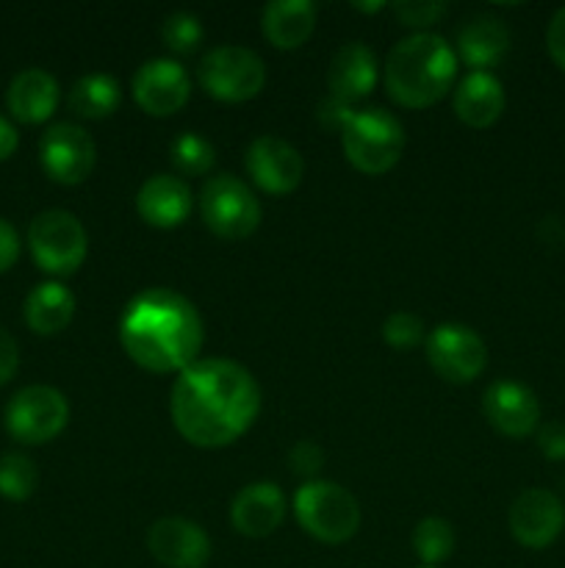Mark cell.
Masks as SVG:
<instances>
[{
	"instance_id": "cell-13",
	"label": "cell",
	"mask_w": 565,
	"mask_h": 568,
	"mask_svg": "<svg viewBox=\"0 0 565 568\" xmlns=\"http://www.w3.org/2000/svg\"><path fill=\"white\" fill-rule=\"evenodd\" d=\"M192 98V78L177 61L153 59L133 75V100L150 116H172Z\"/></svg>"
},
{
	"instance_id": "cell-31",
	"label": "cell",
	"mask_w": 565,
	"mask_h": 568,
	"mask_svg": "<svg viewBox=\"0 0 565 568\" xmlns=\"http://www.w3.org/2000/svg\"><path fill=\"white\" fill-rule=\"evenodd\" d=\"M393 14L408 28H430L446 14V3H435V0H404V3L393 6Z\"/></svg>"
},
{
	"instance_id": "cell-37",
	"label": "cell",
	"mask_w": 565,
	"mask_h": 568,
	"mask_svg": "<svg viewBox=\"0 0 565 568\" xmlns=\"http://www.w3.org/2000/svg\"><path fill=\"white\" fill-rule=\"evenodd\" d=\"M17 258H20V236H17L11 222L0 220V275L9 272L17 264Z\"/></svg>"
},
{
	"instance_id": "cell-1",
	"label": "cell",
	"mask_w": 565,
	"mask_h": 568,
	"mask_svg": "<svg viewBox=\"0 0 565 568\" xmlns=\"http://www.w3.org/2000/svg\"><path fill=\"white\" fill-rule=\"evenodd\" d=\"M170 410L177 433L188 444L219 449L255 425L260 414V388L236 361L205 358L177 375Z\"/></svg>"
},
{
	"instance_id": "cell-40",
	"label": "cell",
	"mask_w": 565,
	"mask_h": 568,
	"mask_svg": "<svg viewBox=\"0 0 565 568\" xmlns=\"http://www.w3.org/2000/svg\"><path fill=\"white\" fill-rule=\"evenodd\" d=\"M424 568H430V566H424Z\"/></svg>"
},
{
	"instance_id": "cell-30",
	"label": "cell",
	"mask_w": 565,
	"mask_h": 568,
	"mask_svg": "<svg viewBox=\"0 0 565 568\" xmlns=\"http://www.w3.org/2000/svg\"><path fill=\"white\" fill-rule=\"evenodd\" d=\"M382 338L393 349H410L424 338V322L410 311H393L382 325Z\"/></svg>"
},
{
	"instance_id": "cell-3",
	"label": "cell",
	"mask_w": 565,
	"mask_h": 568,
	"mask_svg": "<svg viewBox=\"0 0 565 568\" xmlns=\"http://www.w3.org/2000/svg\"><path fill=\"white\" fill-rule=\"evenodd\" d=\"M458 78V53L443 37L413 33L393 44L382 67L388 98L402 109H430L446 98Z\"/></svg>"
},
{
	"instance_id": "cell-34",
	"label": "cell",
	"mask_w": 565,
	"mask_h": 568,
	"mask_svg": "<svg viewBox=\"0 0 565 568\" xmlns=\"http://www.w3.org/2000/svg\"><path fill=\"white\" fill-rule=\"evenodd\" d=\"M537 447L548 460H565V422H548L537 433Z\"/></svg>"
},
{
	"instance_id": "cell-16",
	"label": "cell",
	"mask_w": 565,
	"mask_h": 568,
	"mask_svg": "<svg viewBox=\"0 0 565 568\" xmlns=\"http://www.w3.org/2000/svg\"><path fill=\"white\" fill-rule=\"evenodd\" d=\"M482 414L496 433L507 438H526L541 425V403L524 383L496 381L485 388Z\"/></svg>"
},
{
	"instance_id": "cell-36",
	"label": "cell",
	"mask_w": 565,
	"mask_h": 568,
	"mask_svg": "<svg viewBox=\"0 0 565 568\" xmlns=\"http://www.w3.org/2000/svg\"><path fill=\"white\" fill-rule=\"evenodd\" d=\"M20 369V347H17L14 338L0 327V386L11 381Z\"/></svg>"
},
{
	"instance_id": "cell-9",
	"label": "cell",
	"mask_w": 565,
	"mask_h": 568,
	"mask_svg": "<svg viewBox=\"0 0 565 568\" xmlns=\"http://www.w3.org/2000/svg\"><path fill=\"white\" fill-rule=\"evenodd\" d=\"M70 422L66 397L53 386H25L6 408V430L20 444H48Z\"/></svg>"
},
{
	"instance_id": "cell-32",
	"label": "cell",
	"mask_w": 565,
	"mask_h": 568,
	"mask_svg": "<svg viewBox=\"0 0 565 568\" xmlns=\"http://www.w3.org/2000/svg\"><path fill=\"white\" fill-rule=\"evenodd\" d=\"M325 464V453H321L319 444L314 442H299L294 444L291 453H288V466H291L294 475L299 477H314L316 471Z\"/></svg>"
},
{
	"instance_id": "cell-35",
	"label": "cell",
	"mask_w": 565,
	"mask_h": 568,
	"mask_svg": "<svg viewBox=\"0 0 565 568\" xmlns=\"http://www.w3.org/2000/svg\"><path fill=\"white\" fill-rule=\"evenodd\" d=\"M546 48L554 64L565 72V6L559 11H554L552 22H548Z\"/></svg>"
},
{
	"instance_id": "cell-11",
	"label": "cell",
	"mask_w": 565,
	"mask_h": 568,
	"mask_svg": "<svg viewBox=\"0 0 565 568\" xmlns=\"http://www.w3.org/2000/svg\"><path fill=\"white\" fill-rule=\"evenodd\" d=\"M39 161L50 181L61 183V186H78L92 175L97 148L81 125L59 122L44 131L42 142H39Z\"/></svg>"
},
{
	"instance_id": "cell-26",
	"label": "cell",
	"mask_w": 565,
	"mask_h": 568,
	"mask_svg": "<svg viewBox=\"0 0 565 568\" xmlns=\"http://www.w3.org/2000/svg\"><path fill=\"white\" fill-rule=\"evenodd\" d=\"M454 547H458V536H454V527L446 519L427 516L415 525L413 549L424 566L438 568V564L452 558Z\"/></svg>"
},
{
	"instance_id": "cell-14",
	"label": "cell",
	"mask_w": 565,
	"mask_h": 568,
	"mask_svg": "<svg viewBox=\"0 0 565 568\" xmlns=\"http://www.w3.org/2000/svg\"><path fill=\"white\" fill-rule=\"evenodd\" d=\"M249 178L266 194H291L305 178V161L294 144L280 136H258L247 148Z\"/></svg>"
},
{
	"instance_id": "cell-25",
	"label": "cell",
	"mask_w": 565,
	"mask_h": 568,
	"mask_svg": "<svg viewBox=\"0 0 565 568\" xmlns=\"http://www.w3.org/2000/svg\"><path fill=\"white\" fill-rule=\"evenodd\" d=\"M122 103V87L116 78L105 72H92L72 83L70 89V109L72 114L83 120H105L114 114Z\"/></svg>"
},
{
	"instance_id": "cell-29",
	"label": "cell",
	"mask_w": 565,
	"mask_h": 568,
	"mask_svg": "<svg viewBox=\"0 0 565 568\" xmlns=\"http://www.w3.org/2000/svg\"><path fill=\"white\" fill-rule=\"evenodd\" d=\"M161 39H164V44L172 53H194L199 48V42H203V22H199L197 14L175 11L161 26Z\"/></svg>"
},
{
	"instance_id": "cell-23",
	"label": "cell",
	"mask_w": 565,
	"mask_h": 568,
	"mask_svg": "<svg viewBox=\"0 0 565 568\" xmlns=\"http://www.w3.org/2000/svg\"><path fill=\"white\" fill-rule=\"evenodd\" d=\"M264 37L277 50H297L316 28V6L310 0H275L260 17Z\"/></svg>"
},
{
	"instance_id": "cell-28",
	"label": "cell",
	"mask_w": 565,
	"mask_h": 568,
	"mask_svg": "<svg viewBox=\"0 0 565 568\" xmlns=\"http://www.w3.org/2000/svg\"><path fill=\"white\" fill-rule=\"evenodd\" d=\"M170 159L181 175H208L214 170L216 150L199 133H181L170 144Z\"/></svg>"
},
{
	"instance_id": "cell-7",
	"label": "cell",
	"mask_w": 565,
	"mask_h": 568,
	"mask_svg": "<svg viewBox=\"0 0 565 568\" xmlns=\"http://www.w3.org/2000/svg\"><path fill=\"white\" fill-rule=\"evenodd\" d=\"M199 216L214 236L225 242H242L258 231L264 211L253 189L225 172L205 181L199 192Z\"/></svg>"
},
{
	"instance_id": "cell-6",
	"label": "cell",
	"mask_w": 565,
	"mask_h": 568,
	"mask_svg": "<svg viewBox=\"0 0 565 568\" xmlns=\"http://www.w3.org/2000/svg\"><path fill=\"white\" fill-rule=\"evenodd\" d=\"M197 81L208 98L222 103H247L266 83V67L258 53L238 44L208 50L197 64Z\"/></svg>"
},
{
	"instance_id": "cell-22",
	"label": "cell",
	"mask_w": 565,
	"mask_h": 568,
	"mask_svg": "<svg viewBox=\"0 0 565 568\" xmlns=\"http://www.w3.org/2000/svg\"><path fill=\"white\" fill-rule=\"evenodd\" d=\"M6 105H9L11 116L25 125H39L53 116L55 105H59V83L50 72L31 67L14 75L6 92Z\"/></svg>"
},
{
	"instance_id": "cell-21",
	"label": "cell",
	"mask_w": 565,
	"mask_h": 568,
	"mask_svg": "<svg viewBox=\"0 0 565 568\" xmlns=\"http://www.w3.org/2000/svg\"><path fill=\"white\" fill-rule=\"evenodd\" d=\"M510 31L499 17L476 14L458 31V55L471 72H487L507 55Z\"/></svg>"
},
{
	"instance_id": "cell-39",
	"label": "cell",
	"mask_w": 565,
	"mask_h": 568,
	"mask_svg": "<svg viewBox=\"0 0 565 568\" xmlns=\"http://www.w3.org/2000/svg\"><path fill=\"white\" fill-rule=\"evenodd\" d=\"M352 9L366 11V14H377V11L386 9V3H352Z\"/></svg>"
},
{
	"instance_id": "cell-20",
	"label": "cell",
	"mask_w": 565,
	"mask_h": 568,
	"mask_svg": "<svg viewBox=\"0 0 565 568\" xmlns=\"http://www.w3.org/2000/svg\"><path fill=\"white\" fill-rule=\"evenodd\" d=\"M504 105L507 98L502 81L491 72H469L454 89V114L463 125L476 131L496 125L499 116L504 114Z\"/></svg>"
},
{
	"instance_id": "cell-15",
	"label": "cell",
	"mask_w": 565,
	"mask_h": 568,
	"mask_svg": "<svg viewBox=\"0 0 565 568\" xmlns=\"http://www.w3.org/2000/svg\"><path fill=\"white\" fill-rule=\"evenodd\" d=\"M147 549L166 568H203L210 558V538L194 521L164 516L150 525Z\"/></svg>"
},
{
	"instance_id": "cell-19",
	"label": "cell",
	"mask_w": 565,
	"mask_h": 568,
	"mask_svg": "<svg viewBox=\"0 0 565 568\" xmlns=\"http://www.w3.org/2000/svg\"><path fill=\"white\" fill-rule=\"evenodd\" d=\"M377 75H380V67H377L374 53L363 42L343 44L336 50L330 67H327L330 98L355 103L377 87Z\"/></svg>"
},
{
	"instance_id": "cell-8",
	"label": "cell",
	"mask_w": 565,
	"mask_h": 568,
	"mask_svg": "<svg viewBox=\"0 0 565 568\" xmlns=\"http://www.w3.org/2000/svg\"><path fill=\"white\" fill-rule=\"evenodd\" d=\"M28 247L39 270L53 277H66L86 261L89 236L78 216H72L70 211L50 209L33 216L28 227Z\"/></svg>"
},
{
	"instance_id": "cell-5",
	"label": "cell",
	"mask_w": 565,
	"mask_h": 568,
	"mask_svg": "<svg viewBox=\"0 0 565 568\" xmlns=\"http://www.w3.org/2000/svg\"><path fill=\"white\" fill-rule=\"evenodd\" d=\"M341 148L358 172L386 175L404 153V128L386 109L355 111L349 125L341 131Z\"/></svg>"
},
{
	"instance_id": "cell-17",
	"label": "cell",
	"mask_w": 565,
	"mask_h": 568,
	"mask_svg": "<svg viewBox=\"0 0 565 568\" xmlns=\"http://www.w3.org/2000/svg\"><path fill=\"white\" fill-rule=\"evenodd\" d=\"M286 519V497L271 480H258L244 486L233 497L230 525L247 538H266Z\"/></svg>"
},
{
	"instance_id": "cell-12",
	"label": "cell",
	"mask_w": 565,
	"mask_h": 568,
	"mask_svg": "<svg viewBox=\"0 0 565 568\" xmlns=\"http://www.w3.org/2000/svg\"><path fill=\"white\" fill-rule=\"evenodd\" d=\"M510 532L526 549L552 547L565 530V505L546 488H526L515 497L507 514Z\"/></svg>"
},
{
	"instance_id": "cell-10",
	"label": "cell",
	"mask_w": 565,
	"mask_h": 568,
	"mask_svg": "<svg viewBox=\"0 0 565 568\" xmlns=\"http://www.w3.org/2000/svg\"><path fill=\"white\" fill-rule=\"evenodd\" d=\"M427 361L449 383H471L487 364V347L471 327L446 322L427 336Z\"/></svg>"
},
{
	"instance_id": "cell-38",
	"label": "cell",
	"mask_w": 565,
	"mask_h": 568,
	"mask_svg": "<svg viewBox=\"0 0 565 568\" xmlns=\"http://www.w3.org/2000/svg\"><path fill=\"white\" fill-rule=\"evenodd\" d=\"M17 144H20V136H17V128L11 125L6 116H0V161L11 159L17 150Z\"/></svg>"
},
{
	"instance_id": "cell-24",
	"label": "cell",
	"mask_w": 565,
	"mask_h": 568,
	"mask_svg": "<svg viewBox=\"0 0 565 568\" xmlns=\"http://www.w3.org/2000/svg\"><path fill=\"white\" fill-rule=\"evenodd\" d=\"M75 316V294L64 283H39L25 297V325L37 336H55Z\"/></svg>"
},
{
	"instance_id": "cell-2",
	"label": "cell",
	"mask_w": 565,
	"mask_h": 568,
	"mask_svg": "<svg viewBox=\"0 0 565 568\" xmlns=\"http://www.w3.org/2000/svg\"><path fill=\"white\" fill-rule=\"evenodd\" d=\"M205 327L192 300L172 288H147L125 305L120 342L127 358L153 375L186 372L197 364Z\"/></svg>"
},
{
	"instance_id": "cell-18",
	"label": "cell",
	"mask_w": 565,
	"mask_h": 568,
	"mask_svg": "<svg viewBox=\"0 0 565 568\" xmlns=\"http://www.w3.org/2000/svg\"><path fill=\"white\" fill-rule=\"evenodd\" d=\"M194 209L192 189L183 178L153 175L142 183L136 194V211L150 227L172 231L183 225Z\"/></svg>"
},
{
	"instance_id": "cell-4",
	"label": "cell",
	"mask_w": 565,
	"mask_h": 568,
	"mask_svg": "<svg viewBox=\"0 0 565 568\" xmlns=\"http://www.w3.org/2000/svg\"><path fill=\"white\" fill-rule=\"evenodd\" d=\"M294 516L310 538L321 544H347L360 527V505L332 480H308L294 497Z\"/></svg>"
},
{
	"instance_id": "cell-27",
	"label": "cell",
	"mask_w": 565,
	"mask_h": 568,
	"mask_svg": "<svg viewBox=\"0 0 565 568\" xmlns=\"http://www.w3.org/2000/svg\"><path fill=\"white\" fill-rule=\"evenodd\" d=\"M37 483L39 471L28 455H0V497L11 499V503H25L37 491Z\"/></svg>"
},
{
	"instance_id": "cell-33",
	"label": "cell",
	"mask_w": 565,
	"mask_h": 568,
	"mask_svg": "<svg viewBox=\"0 0 565 568\" xmlns=\"http://www.w3.org/2000/svg\"><path fill=\"white\" fill-rule=\"evenodd\" d=\"M352 116H355V109H352V103H347V100H338V98L321 100L319 120H321V125L330 128V131L341 133L343 128L349 125V120H352Z\"/></svg>"
}]
</instances>
